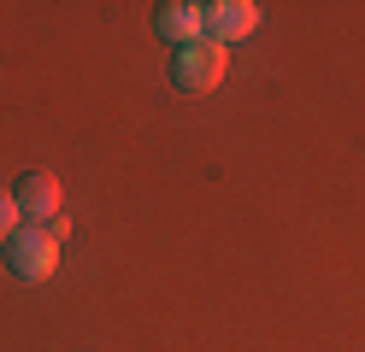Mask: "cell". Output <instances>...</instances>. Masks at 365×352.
<instances>
[{"instance_id": "cell-2", "label": "cell", "mask_w": 365, "mask_h": 352, "mask_svg": "<svg viewBox=\"0 0 365 352\" xmlns=\"http://www.w3.org/2000/svg\"><path fill=\"white\" fill-rule=\"evenodd\" d=\"M224 77V47L218 41H189V47H177V59H171V82L182 94H207L218 88Z\"/></svg>"}, {"instance_id": "cell-5", "label": "cell", "mask_w": 365, "mask_h": 352, "mask_svg": "<svg viewBox=\"0 0 365 352\" xmlns=\"http://www.w3.org/2000/svg\"><path fill=\"white\" fill-rule=\"evenodd\" d=\"M153 30L165 36L171 47L207 41V30H200V6H195V0H165V6H153Z\"/></svg>"}, {"instance_id": "cell-1", "label": "cell", "mask_w": 365, "mask_h": 352, "mask_svg": "<svg viewBox=\"0 0 365 352\" xmlns=\"http://www.w3.org/2000/svg\"><path fill=\"white\" fill-rule=\"evenodd\" d=\"M0 258L18 282H48L59 265V241L48 235V223H18L6 241H0Z\"/></svg>"}, {"instance_id": "cell-6", "label": "cell", "mask_w": 365, "mask_h": 352, "mask_svg": "<svg viewBox=\"0 0 365 352\" xmlns=\"http://www.w3.org/2000/svg\"><path fill=\"white\" fill-rule=\"evenodd\" d=\"M18 223H24V218H18V206H12V194H0V241H6V235H12Z\"/></svg>"}, {"instance_id": "cell-3", "label": "cell", "mask_w": 365, "mask_h": 352, "mask_svg": "<svg viewBox=\"0 0 365 352\" xmlns=\"http://www.w3.org/2000/svg\"><path fill=\"white\" fill-rule=\"evenodd\" d=\"M6 194H12V206H18V218H24V223L59 218V176H53V171H24Z\"/></svg>"}, {"instance_id": "cell-4", "label": "cell", "mask_w": 365, "mask_h": 352, "mask_svg": "<svg viewBox=\"0 0 365 352\" xmlns=\"http://www.w3.org/2000/svg\"><path fill=\"white\" fill-rule=\"evenodd\" d=\"M254 23H259L254 0H212V6H200V30H207V41H218V47L242 41Z\"/></svg>"}]
</instances>
